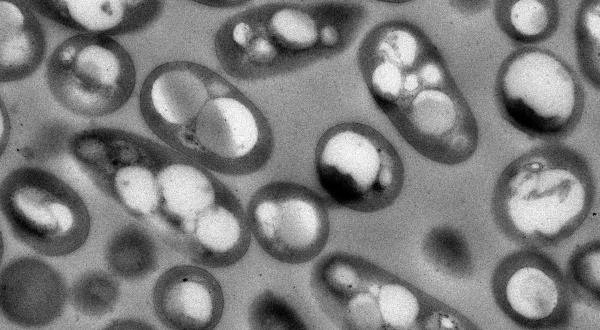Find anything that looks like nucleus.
Wrapping results in <instances>:
<instances>
[{
  "mask_svg": "<svg viewBox=\"0 0 600 330\" xmlns=\"http://www.w3.org/2000/svg\"><path fill=\"white\" fill-rule=\"evenodd\" d=\"M70 152L92 182L182 253L227 212L236 195L172 148L114 128L76 133Z\"/></svg>",
  "mask_w": 600,
  "mask_h": 330,
  "instance_id": "f257e3e1",
  "label": "nucleus"
},
{
  "mask_svg": "<svg viewBox=\"0 0 600 330\" xmlns=\"http://www.w3.org/2000/svg\"><path fill=\"white\" fill-rule=\"evenodd\" d=\"M139 107L160 140L211 172L256 173L274 150L270 123L259 107L195 62L169 61L154 68L143 82Z\"/></svg>",
  "mask_w": 600,
  "mask_h": 330,
  "instance_id": "f03ea898",
  "label": "nucleus"
},
{
  "mask_svg": "<svg viewBox=\"0 0 600 330\" xmlns=\"http://www.w3.org/2000/svg\"><path fill=\"white\" fill-rule=\"evenodd\" d=\"M366 16L357 2H277L228 18L214 49L224 72L240 81L278 76L344 51Z\"/></svg>",
  "mask_w": 600,
  "mask_h": 330,
  "instance_id": "7ed1b4c3",
  "label": "nucleus"
},
{
  "mask_svg": "<svg viewBox=\"0 0 600 330\" xmlns=\"http://www.w3.org/2000/svg\"><path fill=\"white\" fill-rule=\"evenodd\" d=\"M586 158L562 144L538 146L511 161L491 199L498 229L525 247H552L583 225L595 201Z\"/></svg>",
  "mask_w": 600,
  "mask_h": 330,
  "instance_id": "20e7f679",
  "label": "nucleus"
},
{
  "mask_svg": "<svg viewBox=\"0 0 600 330\" xmlns=\"http://www.w3.org/2000/svg\"><path fill=\"white\" fill-rule=\"evenodd\" d=\"M310 287L322 312L342 329H427L436 305L404 279L347 252L321 257Z\"/></svg>",
  "mask_w": 600,
  "mask_h": 330,
  "instance_id": "39448f33",
  "label": "nucleus"
},
{
  "mask_svg": "<svg viewBox=\"0 0 600 330\" xmlns=\"http://www.w3.org/2000/svg\"><path fill=\"white\" fill-rule=\"evenodd\" d=\"M494 95L509 125L545 141L570 135L585 107V91L574 69L551 50L534 46L518 48L504 58Z\"/></svg>",
  "mask_w": 600,
  "mask_h": 330,
  "instance_id": "423d86ee",
  "label": "nucleus"
},
{
  "mask_svg": "<svg viewBox=\"0 0 600 330\" xmlns=\"http://www.w3.org/2000/svg\"><path fill=\"white\" fill-rule=\"evenodd\" d=\"M318 185L331 202L359 213L390 207L405 181L397 149L375 128L348 121L329 127L314 152Z\"/></svg>",
  "mask_w": 600,
  "mask_h": 330,
  "instance_id": "0eeeda50",
  "label": "nucleus"
},
{
  "mask_svg": "<svg viewBox=\"0 0 600 330\" xmlns=\"http://www.w3.org/2000/svg\"><path fill=\"white\" fill-rule=\"evenodd\" d=\"M1 212L13 236L35 252L59 257L87 240L91 221L80 195L55 174L32 166L1 182Z\"/></svg>",
  "mask_w": 600,
  "mask_h": 330,
  "instance_id": "6e6552de",
  "label": "nucleus"
},
{
  "mask_svg": "<svg viewBox=\"0 0 600 330\" xmlns=\"http://www.w3.org/2000/svg\"><path fill=\"white\" fill-rule=\"evenodd\" d=\"M46 79L55 100L70 112L102 117L122 108L136 84L134 62L109 36L78 34L50 55Z\"/></svg>",
  "mask_w": 600,
  "mask_h": 330,
  "instance_id": "1a4fd4ad",
  "label": "nucleus"
},
{
  "mask_svg": "<svg viewBox=\"0 0 600 330\" xmlns=\"http://www.w3.org/2000/svg\"><path fill=\"white\" fill-rule=\"evenodd\" d=\"M357 61L383 114L419 90L455 82L435 43L422 28L404 19L374 26L361 41Z\"/></svg>",
  "mask_w": 600,
  "mask_h": 330,
  "instance_id": "9d476101",
  "label": "nucleus"
},
{
  "mask_svg": "<svg viewBox=\"0 0 600 330\" xmlns=\"http://www.w3.org/2000/svg\"><path fill=\"white\" fill-rule=\"evenodd\" d=\"M252 236L272 259L303 264L325 248L330 218L324 199L294 181H271L259 187L247 206Z\"/></svg>",
  "mask_w": 600,
  "mask_h": 330,
  "instance_id": "9b49d317",
  "label": "nucleus"
},
{
  "mask_svg": "<svg viewBox=\"0 0 600 330\" xmlns=\"http://www.w3.org/2000/svg\"><path fill=\"white\" fill-rule=\"evenodd\" d=\"M385 115L401 138L432 162L459 165L478 148L477 120L456 81L419 90Z\"/></svg>",
  "mask_w": 600,
  "mask_h": 330,
  "instance_id": "f8f14e48",
  "label": "nucleus"
},
{
  "mask_svg": "<svg viewBox=\"0 0 600 330\" xmlns=\"http://www.w3.org/2000/svg\"><path fill=\"white\" fill-rule=\"evenodd\" d=\"M491 289L500 310L522 328L556 329L570 321L568 282L539 248L525 247L505 256L492 274Z\"/></svg>",
  "mask_w": 600,
  "mask_h": 330,
  "instance_id": "ddd939ff",
  "label": "nucleus"
},
{
  "mask_svg": "<svg viewBox=\"0 0 600 330\" xmlns=\"http://www.w3.org/2000/svg\"><path fill=\"white\" fill-rule=\"evenodd\" d=\"M152 302L162 325L176 330H210L219 323L224 295L217 279L203 267L181 264L155 282Z\"/></svg>",
  "mask_w": 600,
  "mask_h": 330,
  "instance_id": "4468645a",
  "label": "nucleus"
},
{
  "mask_svg": "<svg viewBox=\"0 0 600 330\" xmlns=\"http://www.w3.org/2000/svg\"><path fill=\"white\" fill-rule=\"evenodd\" d=\"M66 300L67 288L62 276L40 259L20 257L1 271V311L12 324L46 326L60 317Z\"/></svg>",
  "mask_w": 600,
  "mask_h": 330,
  "instance_id": "2eb2a0df",
  "label": "nucleus"
},
{
  "mask_svg": "<svg viewBox=\"0 0 600 330\" xmlns=\"http://www.w3.org/2000/svg\"><path fill=\"white\" fill-rule=\"evenodd\" d=\"M42 16L84 34L115 36L146 28L161 13L157 0L25 1Z\"/></svg>",
  "mask_w": 600,
  "mask_h": 330,
  "instance_id": "dca6fc26",
  "label": "nucleus"
},
{
  "mask_svg": "<svg viewBox=\"0 0 600 330\" xmlns=\"http://www.w3.org/2000/svg\"><path fill=\"white\" fill-rule=\"evenodd\" d=\"M46 41L43 28L25 1H0V81L29 77L41 64Z\"/></svg>",
  "mask_w": 600,
  "mask_h": 330,
  "instance_id": "f3484780",
  "label": "nucleus"
},
{
  "mask_svg": "<svg viewBox=\"0 0 600 330\" xmlns=\"http://www.w3.org/2000/svg\"><path fill=\"white\" fill-rule=\"evenodd\" d=\"M494 17L512 42L526 47L542 43L556 33L560 9L555 0H498Z\"/></svg>",
  "mask_w": 600,
  "mask_h": 330,
  "instance_id": "a211bd4d",
  "label": "nucleus"
},
{
  "mask_svg": "<svg viewBox=\"0 0 600 330\" xmlns=\"http://www.w3.org/2000/svg\"><path fill=\"white\" fill-rule=\"evenodd\" d=\"M105 261L110 271L120 278L142 279L157 268V247L146 229L129 224L109 240Z\"/></svg>",
  "mask_w": 600,
  "mask_h": 330,
  "instance_id": "6ab92c4d",
  "label": "nucleus"
},
{
  "mask_svg": "<svg viewBox=\"0 0 600 330\" xmlns=\"http://www.w3.org/2000/svg\"><path fill=\"white\" fill-rule=\"evenodd\" d=\"M422 252L425 260L443 275L459 279L472 273L468 242L453 227L442 225L432 228L424 237Z\"/></svg>",
  "mask_w": 600,
  "mask_h": 330,
  "instance_id": "aec40b11",
  "label": "nucleus"
},
{
  "mask_svg": "<svg viewBox=\"0 0 600 330\" xmlns=\"http://www.w3.org/2000/svg\"><path fill=\"white\" fill-rule=\"evenodd\" d=\"M576 58L584 79L600 89V1H581L574 23Z\"/></svg>",
  "mask_w": 600,
  "mask_h": 330,
  "instance_id": "412c9836",
  "label": "nucleus"
},
{
  "mask_svg": "<svg viewBox=\"0 0 600 330\" xmlns=\"http://www.w3.org/2000/svg\"><path fill=\"white\" fill-rule=\"evenodd\" d=\"M119 294V285L113 276L93 270L74 282L70 299L74 308L83 315L101 317L114 309Z\"/></svg>",
  "mask_w": 600,
  "mask_h": 330,
  "instance_id": "4be33fe9",
  "label": "nucleus"
},
{
  "mask_svg": "<svg viewBox=\"0 0 600 330\" xmlns=\"http://www.w3.org/2000/svg\"><path fill=\"white\" fill-rule=\"evenodd\" d=\"M599 239L577 247L571 254L567 268V282L571 293L593 307L599 306Z\"/></svg>",
  "mask_w": 600,
  "mask_h": 330,
  "instance_id": "5701e85b",
  "label": "nucleus"
},
{
  "mask_svg": "<svg viewBox=\"0 0 600 330\" xmlns=\"http://www.w3.org/2000/svg\"><path fill=\"white\" fill-rule=\"evenodd\" d=\"M249 324L253 329H306L296 310L283 298L265 290L251 303Z\"/></svg>",
  "mask_w": 600,
  "mask_h": 330,
  "instance_id": "b1692460",
  "label": "nucleus"
}]
</instances>
